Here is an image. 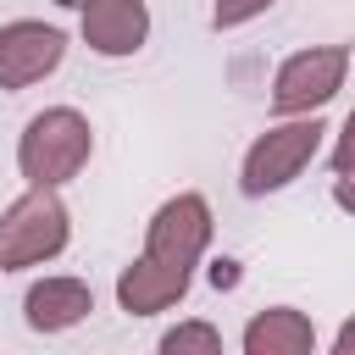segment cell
<instances>
[{"label":"cell","instance_id":"6da1fadb","mask_svg":"<svg viewBox=\"0 0 355 355\" xmlns=\"http://www.w3.org/2000/svg\"><path fill=\"white\" fill-rule=\"evenodd\" d=\"M94 161V122L78 105H44L17 133V172L33 189H67Z\"/></svg>","mask_w":355,"mask_h":355},{"label":"cell","instance_id":"7a4b0ae2","mask_svg":"<svg viewBox=\"0 0 355 355\" xmlns=\"http://www.w3.org/2000/svg\"><path fill=\"white\" fill-rule=\"evenodd\" d=\"M327 122L322 111L311 116H277L266 133H255L239 155V194L244 200H266V194H283L288 183H300L311 172V161L322 155L327 144Z\"/></svg>","mask_w":355,"mask_h":355},{"label":"cell","instance_id":"3957f363","mask_svg":"<svg viewBox=\"0 0 355 355\" xmlns=\"http://www.w3.org/2000/svg\"><path fill=\"white\" fill-rule=\"evenodd\" d=\"M72 244V211L61 200V189H33L22 183V194L0 211V272H33L61 261Z\"/></svg>","mask_w":355,"mask_h":355},{"label":"cell","instance_id":"277c9868","mask_svg":"<svg viewBox=\"0 0 355 355\" xmlns=\"http://www.w3.org/2000/svg\"><path fill=\"white\" fill-rule=\"evenodd\" d=\"M349 61H355L349 44H305V50L283 55L272 72V94H266L272 116H311V111L333 105L349 78Z\"/></svg>","mask_w":355,"mask_h":355},{"label":"cell","instance_id":"5b68a950","mask_svg":"<svg viewBox=\"0 0 355 355\" xmlns=\"http://www.w3.org/2000/svg\"><path fill=\"white\" fill-rule=\"evenodd\" d=\"M211 239H216V216H211V200L200 189L166 194L144 222V255L172 266V272H183V277H194V266L205 261Z\"/></svg>","mask_w":355,"mask_h":355},{"label":"cell","instance_id":"8992f818","mask_svg":"<svg viewBox=\"0 0 355 355\" xmlns=\"http://www.w3.org/2000/svg\"><path fill=\"white\" fill-rule=\"evenodd\" d=\"M67 61V33L55 22H39V17H17L0 28V89L6 94H22L44 78H55Z\"/></svg>","mask_w":355,"mask_h":355},{"label":"cell","instance_id":"52a82bcc","mask_svg":"<svg viewBox=\"0 0 355 355\" xmlns=\"http://www.w3.org/2000/svg\"><path fill=\"white\" fill-rule=\"evenodd\" d=\"M78 39L105 61H128L150 44V6L144 0H89L78 11Z\"/></svg>","mask_w":355,"mask_h":355},{"label":"cell","instance_id":"ba28073f","mask_svg":"<svg viewBox=\"0 0 355 355\" xmlns=\"http://www.w3.org/2000/svg\"><path fill=\"white\" fill-rule=\"evenodd\" d=\"M89 316H94V288L83 277H72V272H44L22 294V322L33 333H44V338L50 333H72Z\"/></svg>","mask_w":355,"mask_h":355},{"label":"cell","instance_id":"9c48e42d","mask_svg":"<svg viewBox=\"0 0 355 355\" xmlns=\"http://www.w3.org/2000/svg\"><path fill=\"white\" fill-rule=\"evenodd\" d=\"M189 283H194V277H183V272H172V266H161V261H150V255L139 250V255L116 272L111 294H116V311H122V316H161V311L183 305Z\"/></svg>","mask_w":355,"mask_h":355},{"label":"cell","instance_id":"30bf717a","mask_svg":"<svg viewBox=\"0 0 355 355\" xmlns=\"http://www.w3.org/2000/svg\"><path fill=\"white\" fill-rule=\"evenodd\" d=\"M239 349L244 355H311L316 349V327L300 305H266L244 322L239 333Z\"/></svg>","mask_w":355,"mask_h":355},{"label":"cell","instance_id":"8fae6325","mask_svg":"<svg viewBox=\"0 0 355 355\" xmlns=\"http://www.w3.org/2000/svg\"><path fill=\"white\" fill-rule=\"evenodd\" d=\"M155 349H161V355H222V327H216V322L189 316V322L166 327Z\"/></svg>","mask_w":355,"mask_h":355},{"label":"cell","instance_id":"7c38bea8","mask_svg":"<svg viewBox=\"0 0 355 355\" xmlns=\"http://www.w3.org/2000/svg\"><path fill=\"white\" fill-rule=\"evenodd\" d=\"M277 0H211V28L216 33H233V28H250L255 17H266Z\"/></svg>","mask_w":355,"mask_h":355},{"label":"cell","instance_id":"4fadbf2b","mask_svg":"<svg viewBox=\"0 0 355 355\" xmlns=\"http://www.w3.org/2000/svg\"><path fill=\"white\" fill-rule=\"evenodd\" d=\"M327 194H333V205H338L344 216H355V155L333 166V189H327Z\"/></svg>","mask_w":355,"mask_h":355},{"label":"cell","instance_id":"5bb4252c","mask_svg":"<svg viewBox=\"0 0 355 355\" xmlns=\"http://www.w3.org/2000/svg\"><path fill=\"white\" fill-rule=\"evenodd\" d=\"M355 155V105H349V116L338 122V133H333V150H327V166H338V161H349Z\"/></svg>","mask_w":355,"mask_h":355},{"label":"cell","instance_id":"9a60e30c","mask_svg":"<svg viewBox=\"0 0 355 355\" xmlns=\"http://www.w3.org/2000/svg\"><path fill=\"white\" fill-rule=\"evenodd\" d=\"M333 355H355V316H344L338 322V333H333V344H327Z\"/></svg>","mask_w":355,"mask_h":355},{"label":"cell","instance_id":"2e32d148","mask_svg":"<svg viewBox=\"0 0 355 355\" xmlns=\"http://www.w3.org/2000/svg\"><path fill=\"white\" fill-rule=\"evenodd\" d=\"M50 6H61V11H83L89 0H50Z\"/></svg>","mask_w":355,"mask_h":355}]
</instances>
